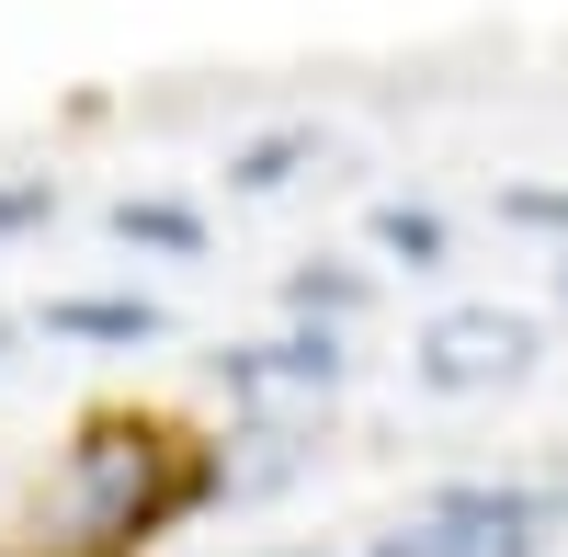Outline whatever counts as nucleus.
Wrapping results in <instances>:
<instances>
[{"label":"nucleus","instance_id":"f257e3e1","mask_svg":"<svg viewBox=\"0 0 568 557\" xmlns=\"http://www.w3.org/2000/svg\"><path fill=\"white\" fill-rule=\"evenodd\" d=\"M535 524H546V500L524 489H444L409 524H387L364 557H535Z\"/></svg>","mask_w":568,"mask_h":557},{"label":"nucleus","instance_id":"f03ea898","mask_svg":"<svg viewBox=\"0 0 568 557\" xmlns=\"http://www.w3.org/2000/svg\"><path fill=\"white\" fill-rule=\"evenodd\" d=\"M535 364V318H511V307H455L433 318V342H420V376L433 387H500V376H524Z\"/></svg>","mask_w":568,"mask_h":557},{"label":"nucleus","instance_id":"7ed1b4c3","mask_svg":"<svg viewBox=\"0 0 568 557\" xmlns=\"http://www.w3.org/2000/svg\"><path fill=\"white\" fill-rule=\"evenodd\" d=\"M58 331H103V342H149V331H160V307H149V296H80V307H58Z\"/></svg>","mask_w":568,"mask_h":557},{"label":"nucleus","instance_id":"20e7f679","mask_svg":"<svg viewBox=\"0 0 568 557\" xmlns=\"http://www.w3.org/2000/svg\"><path fill=\"white\" fill-rule=\"evenodd\" d=\"M240 376H251V387H262V376H284V387H329V376H342V353H329V342H262Z\"/></svg>","mask_w":568,"mask_h":557},{"label":"nucleus","instance_id":"39448f33","mask_svg":"<svg viewBox=\"0 0 568 557\" xmlns=\"http://www.w3.org/2000/svg\"><path fill=\"white\" fill-rule=\"evenodd\" d=\"M114 227L125 240H160V251H194V216L182 205H114Z\"/></svg>","mask_w":568,"mask_h":557},{"label":"nucleus","instance_id":"423d86ee","mask_svg":"<svg viewBox=\"0 0 568 557\" xmlns=\"http://www.w3.org/2000/svg\"><path fill=\"white\" fill-rule=\"evenodd\" d=\"M375 240H387V251H409V262H444V227H433V216H409V205H387V216H375Z\"/></svg>","mask_w":568,"mask_h":557},{"label":"nucleus","instance_id":"0eeeda50","mask_svg":"<svg viewBox=\"0 0 568 557\" xmlns=\"http://www.w3.org/2000/svg\"><path fill=\"white\" fill-rule=\"evenodd\" d=\"M296 160H307V136H262V149H240V182H251V194H273Z\"/></svg>","mask_w":568,"mask_h":557},{"label":"nucleus","instance_id":"6e6552de","mask_svg":"<svg viewBox=\"0 0 568 557\" xmlns=\"http://www.w3.org/2000/svg\"><path fill=\"white\" fill-rule=\"evenodd\" d=\"M12 216H45V182H12V194H0V227Z\"/></svg>","mask_w":568,"mask_h":557}]
</instances>
